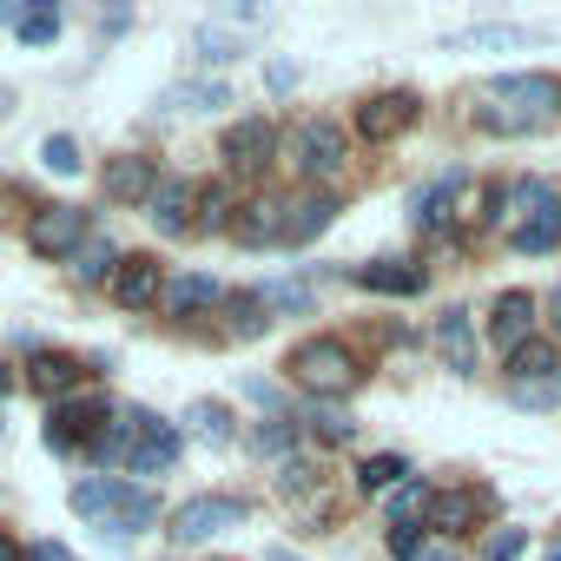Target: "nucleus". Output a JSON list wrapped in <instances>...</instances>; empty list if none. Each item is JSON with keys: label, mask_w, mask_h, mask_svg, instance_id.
<instances>
[{"label": "nucleus", "mask_w": 561, "mask_h": 561, "mask_svg": "<svg viewBox=\"0 0 561 561\" xmlns=\"http://www.w3.org/2000/svg\"><path fill=\"white\" fill-rule=\"evenodd\" d=\"M285 370H291L311 397H331V403L357 383V364H351V351H344L337 337H305V344L285 357Z\"/></svg>", "instance_id": "obj_3"}, {"label": "nucleus", "mask_w": 561, "mask_h": 561, "mask_svg": "<svg viewBox=\"0 0 561 561\" xmlns=\"http://www.w3.org/2000/svg\"><path fill=\"white\" fill-rule=\"evenodd\" d=\"M522 548H528L522 528H495V535H482V561H522Z\"/></svg>", "instance_id": "obj_37"}, {"label": "nucleus", "mask_w": 561, "mask_h": 561, "mask_svg": "<svg viewBox=\"0 0 561 561\" xmlns=\"http://www.w3.org/2000/svg\"><path fill=\"white\" fill-rule=\"evenodd\" d=\"M410 119H416V93H370V100L357 106V133H364V139H377V146H383V139H397Z\"/></svg>", "instance_id": "obj_11"}, {"label": "nucleus", "mask_w": 561, "mask_h": 561, "mask_svg": "<svg viewBox=\"0 0 561 561\" xmlns=\"http://www.w3.org/2000/svg\"><path fill=\"white\" fill-rule=\"evenodd\" d=\"M8 106H14V93H8V87H0V113H8Z\"/></svg>", "instance_id": "obj_50"}, {"label": "nucleus", "mask_w": 561, "mask_h": 561, "mask_svg": "<svg viewBox=\"0 0 561 561\" xmlns=\"http://www.w3.org/2000/svg\"><path fill=\"white\" fill-rule=\"evenodd\" d=\"M87 238H93V218H87L80 205H47V211H34V225H27V251H34V257H73Z\"/></svg>", "instance_id": "obj_7"}, {"label": "nucleus", "mask_w": 561, "mask_h": 561, "mask_svg": "<svg viewBox=\"0 0 561 561\" xmlns=\"http://www.w3.org/2000/svg\"><path fill=\"white\" fill-rule=\"evenodd\" d=\"M198 231H231V185L198 192Z\"/></svg>", "instance_id": "obj_33"}, {"label": "nucleus", "mask_w": 561, "mask_h": 561, "mask_svg": "<svg viewBox=\"0 0 561 561\" xmlns=\"http://www.w3.org/2000/svg\"><path fill=\"white\" fill-rule=\"evenodd\" d=\"M152 192H159V165L146 152H126V159L106 165V198L113 205H146Z\"/></svg>", "instance_id": "obj_13"}, {"label": "nucleus", "mask_w": 561, "mask_h": 561, "mask_svg": "<svg viewBox=\"0 0 561 561\" xmlns=\"http://www.w3.org/2000/svg\"><path fill=\"white\" fill-rule=\"evenodd\" d=\"M462 185H469V172H443L436 185H423V192H416V225H423V231L449 225V218H456V192H462Z\"/></svg>", "instance_id": "obj_20"}, {"label": "nucleus", "mask_w": 561, "mask_h": 561, "mask_svg": "<svg viewBox=\"0 0 561 561\" xmlns=\"http://www.w3.org/2000/svg\"><path fill=\"white\" fill-rule=\"evenodd\" d=\"M0 561H27V548H21V541H8V535H0Z\"/></svg>", "instance_id": "obj_45"}, {"label": "nucleus", "mask_w": 561, "mask_h": 561, "mask_svg": "<svg viewBox=\"0 0 561 561\" xmlns=\"http://www.w3.org/2000/svg\"><path fill=\"white\" fill-rule=\"evenodd\" d=\"M318 482V469L311 462H285V469H277V489H285V495H305Z\"/></svg>", "instance_id": "obj_41"}, {"label": "nucleus", "mask_w": 561, "mask_h": 561, "mask_svg": "<svg viewBox=\"0 0 561 561\" xmlns=\"http://www.w3.org/2000/svg\"><path fill=\"white\" fill-rule=\"evenodd\" d=\"M192 205H198V185H192V179H159V192L146 198V218H152L165 238H179V231H198Z\"/></svg>", "instance_id": "obj_10"}, {"label": "nucleus", "mask_w": 561, "mask_h": 561, "mask_svg": "<svg viewBox=\"0 0 561 561\" xmlns=\"http://www.w3.org/2000/svg\"><path fill=\"white\" fill-rule=\"evenodd\" d=\"M271 561H305V554H291V548H271Z\"/></svg>", "instance_id": "obj_48"}, {"label": "nucleus", "mask_w": 561, "mask_h": 561, "mask_svg": "<svg viewBox=\"0 0 561 561\" xmlns=\"http://www.w3.org/2000/svg\"><path fill=\"white\" fill-rule=\"evenodd\" d=\"M489 508H495V495H489V489H449V495H436V502H430V528L462 535V528H476Z\"/></svg>", "instance_id": "obj_15"}, {"label": "nucleus", "mask_w": 561, "mask_h": 561, "mask_svg": "<svg viewBox=\"0 0 561 561\" xmlns=\"http://www.w3.org/2000/svg\"><path fill=\"white\" fill-rule=\"evenodd\" d=\"M548 34L541 27H508V21H489V27H462V34H449V47H541Z\"/></svg>", "instance_id": "obj_21"}, {"label": "nucleus", "mask_w": 561, "mask_h": 561, "mask_svg": "<svg viewBox=\"0 0 561 561\" xmlns=\"http://www.w3.org/2000/svg\"><path fill=\"white\" fill-rule=\"evenodd\" d=\"M508 244H515V251H554V244H561V211H541V218L515 225Z\"/></svg>", "instance_id": "obj_32"}, {"label": "nucleus", "mask_w": 561, "mask_h": 561, "mask_svg": "<svg viewBox=\"0 0 561 561\" xmlns=\"http://www.w3.org/2000/svg\"><path fill=\"white\" fill-rule=\"evenodd\" d=\"M548 311H554V337H561V285H554V298H548Z\"/></svg>", "instance_id": "obj_47"}, {"label": "nucleus", "mask_w": 561, "mask_h": 561, "mask_svg": "<svg viewBox=\"0 0 561 561\" xmlns=\"http://www.w3.org/2000/svg\"><path fill=\"white\" fill-rule=\"evenodd\" d=\"M113 271H119V251H113L106 238H87V244L73 251V277H80V285H100V277L113 285Z\"/></svg>", "instance_id": "obj_28"}, {"label": "nucleus", "mask_w": 561, "mask_h": 561, "mask_svg": "<svg viewBox=\"0 0 561 561\" xmlns=\"http://www.w3.org/2000/svg\"><path fill=\"white\" fill-rule=\"evenodd\" d=\"M285 211L291 205H277V198H251V205H238L231 238L238 244H285Z\"/></svg>", "instance_id": "obj_16"}, {"label": "nucleus", "mask_w": 561, "mask_h": 561, "mask_svg": "<svg viewBox=\"0 0 561 561\" xmlns=\"http://www.w3.org/2000/svg\"><path fill=\"white\" fill-rule=\"evenodd\" d=\"M185 430H192L198 443H211V449H225V443L238 436V430H231V410H225V403H211V397L185 410Z\"/></svg>", "instance_id": "obj_26"}, {"label": "nucleus", "mask_w": 561, "mask_h": 561, "mask_svg": "<svg viewBox=\"0 0 561 561\" xmlns=\"http://www.w3.org/2000/svg\"><path fill=\"white\" fill-rule=\"evenodd\" d=\"M73 515H87L100 535H113V541H126V535H139L152 515H159V495L152 489H133V482H119V476H93V482H73Z\"/></svg>", "instance_id": "obj_2"}, {"label": "nucleus", "mask_w": 561, "mask_h": 561, "mask_svg": "<svg viewBox=\"0 0 561 561\" xmlns=\"http://www.w3.org/2000/svg\"><path fill=\"white\" fill-rule=\"evenodd\" d=\"M211 305H225V291H218V277H205V271L172 277V285H165V311L172 318H192V311H211Z\"/></svg>", "instance_id": "obj_19"}, {"label": "nucleus", "mask_w": 561, "mask_h": 561, "mask_svg": "<svg viewBox=\"0 0 561 561\" xmlns=\"http://www.w3.org/2000/svg\"><path fill=\"white\" fill-rule=\"evenodd\" d=\"M508 211H522V225H528V218H541V211H561V198H554L548 179H515V185H508Z\"/></svg>", "instance_id": "obj_29"}, {"label": "nucleus", "mask_w": 561, "mask_h": 561, "mask_svg": "<svg viewBox=\"0 0 561 561\" xmlns=\"http://www.w3.org/2000/svg\"><path fill=\"white\" fill-rule=\"evenodd\" d=\"M305 423H311V436H318V443H351V436H357L351 410H344V403H331V397H311V403H305Z\"/></svg>", "instance_id": "obj_25"}, {"label": "nucleus", "mask_w": 561, "mask_h": 561, "mask_svg": "<svg viewBox=\"0 0 561 561\" xmlns=\"http://www.w3.org/2000/svg\"><path fill=\"white\" fill-rule=\"evenodd\" d=\"M416 561H456V554H449V548H443V541H436V548H423V554H416Z\"/></svg>", "instance_id": "obj_46"}, {"label": "nucleus", "mask_w": 561, "mask_h": 561, "mask_svg": "<svg viewBox=\"0 0 561 561\" xmlns=\"http://www.w3.org/2000/svg\"><path fill=\"white\" fill-rule=\"evenodd\" d=\"M291 172H305L324 192L344 172V126L337 119H298L291 126Z\"/></svg>", "instance_id": "obj_4"}, {"label": "nucleus", "mask_w": 561, "mask_h": 561, "mask_svg": "<svg viewBox=\"0 0 561 561\" xmlns=\"http://www.w3.org/2000/svg\"><path fill=\"white\" fill-rule=\"evenodd\" d=\"M225 311H231V331H238V337H264V331H271V311H264V298H257V291L225 298Z\"/></svg>", "instance_id": "obj_31"}, {"label": "nucleus", "mask_w": 561, "mask_h": 561, "mask_svg": "<svg viewBox=\"0 0 561 561\" xmlns=\"http://www.w3.org/2000/svg\"><path fill=\"white\" fill-rule=\"evenodd\" d=\"M41 159H47V172H60V179H73V172H80V139H73V133H47V146H41Z\"/></svg>", "instance_id": "obj_34"}, {"label": "nucleus", "mask_w": 561, "mask_h": 561, "mask_svg": "<svg viewBox=\"0 0 561 561\" xmlns=\"http://www.w3.org/2000/svg\"><path fill=\"white\" fill-rule=\"evenodd\" d=\"M159 106H165V113H225V106H238V100H231L225 80H185V87H165Z\"/></svg>", "instance_id": "obj_18"}, {"label": "nucleus", "mask_w": 561, "mask_h": 561, "mask_svg": "<svg viewBox=\"0 0 561 561\" xmlns=\"http://www.w3.org/2000/svg\"><path fill=\"white\" fill-rule=\"evenodd\" d=\"M244 397H251V403H264V410H277V403H285V390H277V383H264V377H251V383H244Z\"/></svg>", "instance_id": "obj_43"}, {"label": "nucleus", "mask_w": 561, "mask_h": 561, "mask_svg": "<svg viewBox=\"0 0 561 561\" xmlns=\"http://www.w3.org/2000/svg\"><path fill=\"white\" fill-rule=\"evenodd\" d=\"M357 285H364V291H383V298H416V291L430 285V271L410 264V257H383V264H364V271H357Z\"/></svg>", "instance_id": "obj_17"}, {"label": "nucleus", "mask_w": 561, "mask_h": 561, "mask_svg": "<svg viewBox=\"0 0 561 561\" xmlns=\"http://www.w3.org/2000/svg\"><path fill=\"white\" fill-rule=\"evenodd\" d=\"M192 47H198V60L225 67V60H238V54H244V34H238V27H225V21H205V27L192 34Z\"/></svg>", "instance_id": "obj_27"}, {"label": "nucleus", "mask_w": 561, "mask_h": 561, "mask_svg": "<svg viewBox=\"0 0 561 561\" xmlns=\"http://www.w3.org/2000/svg\"><path fill=\"white\" fill-rule=\"evenodd\" d=\"M508 397H515L522 410H554V403H561V377H554V383H508Z\"/></svg>", "instance_id": "obj_38"}, {"label": "nucleus", "mask_w": 561, "mask_h": 561, "mask_svg": "<svg viewBox=\"0 0 561 561\" xmlns=\"http://www.w3.org/2000/svg\"><path fill=\"white\" fill-rule=\"evenodd\" d=\"M27 561H73V554H67L60 541H34V548H27Z\"/></svg>", "instance_id": "obj_44"}, {"label": "nucleus", "mask_w": 561, "mask_h": 561, "mask_svg": "<svg viewBox=\"0 0 561 561\" xmlns=\"http://www.w3.org/2000/svg\"><path fill=\"white\" fill-rule=\"evenodd\" d=\"M271 159H277V126H271V119H238V126L225 133V165H231V172L257 179Z\"/></svg>", "instance_id": "obj_9"}, {"label": "nucleus", "mask_w": 561, "mask_h": 561, "mask_svg": "<svg viewBox=\"0 0 561 561\" xmlns=\"http://www.w3.org/2000/svg\"><path fill=\"white\" fill-rule=\"evenodd\" d=\"M251 443H257V449H264V456H285V449H291V443H298V430H291V423H264V430H257V436H251Z\"/></svg>", "instance_id": "obj_39"}, {"label": "nucleus", "mask_w": 561, "mask_h": 561, "mask_svg": "<svg viewBox=\"0 0 561 561\" xmlns=\"http://www.w3.org/2000/svg\"><path fill=\"white\" fill-rule=\"evenodd\" d=\"M541 561H561V541H548V554H541Z\"/></svg>", "instance_id": "obj_49"}, {"label": "nucleus", "mask_w": 561, "mask_h": 561, "mask_svg": "<svg viewBox=\"0 0 561 561\" xmlns=\"http://www.w3.org/2000/svg\"><path fill=\"white\" fill-rule=\"evenodd\" d=\"M257 298H264V311H311V291H305V285H291V277H271Z\"/></svg>", "instance_id": "obj_35"}, {"label": "nucleus", "mask_w": 561, "mask_h": 561, "mask_svg": "<svg viewBox=\"0 0 561 561\" xmlns=\"http://www.w3.org/2000/svg\"><path fill=\"white\" fill-rule=\"evenodd\" d=\"M403 482H410V462H403V456H370V462L357 469V489H364V495H383V489L397 495Z\"/></svg>", "instance_id": "obj_30"}, {"label": "nucleus", "mask_w": 561, "mask_h": 561, "mask_svg": "<svg viewBox=\"0 0 561 561\" xmlns=\"http://www.w3.org/2000/svg\"><path fill=\"white\" fill-rule=\"evenodd\" d=\"M436 344H443V357H449V370H456V377H476V337H469V311H443V324H436Z\"/></svg>", "instance_id": "obj_22"}, {"label": "nucleus", "mask_w": 561, "mask_h": 561, "mask_svg": "<svg viewBox=\"0 0 561 561\" xmlns=\"http://www.w3.org/2000/svg\"><path fill=\"white\" fill-rule=\"evenodd\" d=\"M244 515H251L244 495H192V502L172 508V541H211V535L238 528Z\"/></svg>", "instance_id": "obj_6"}, {"label": "nucleus", "mask_w": 561, "mask_h": 561, "mask_svg": "<svg viewBox=\"0 0 561 561\" xmlns=\"http://www.w3.org/2000/svg\"><path fill=\"white\" fill-rule=\"evenodd\" d=\"M298 80H305V67H298V60H271V67H264V87H271V93H291Z\"/></svg>", "instance_id": "obj_40"}, {"label": "nucleus", "mask_w": 561, "mask_h": 561, "mask_svg": "<svg viewBox=\"0 0 561 561\" xmlns=\"http://www.w3.org/2000/svg\"><path fill=\"white\" fill-rule=\"evenodd\" d=\"M119 436H126V469H133V476H152V469H165V462L179 456V430H172L165 416L139 410V403L119 416Z\"/></svg>", "instance_id": "obj_5"}, {"label": "nucleus", "mask_w": 561, "mask_h": 561, "mask_svg": "<svg viewBox=\"0 0 561 561\" xmlns=\"http://www.w3.org/2000/svg\"><path fill=\"white\" fill-rule=\"evenodd\" d=\"M113 305L119 311H146V305H159L165 298V277H159V257L152 251H133V257H119V271H113Z\"/></svg>", "instance_id": "obj_8"}, {"label": "nucleus", "mask_w": 561, "mask_h": 561, "mask_svg": "<svg viewBox=\"0 0 561 561\" xmlns=\"http://www.w3.org/2000/svg\"><path fill=\"white\" fill-rule=\"evenodd\" d=\"M528 331H535V298H528V291H502L495 311H489V337H495V351L515 357V351L528 344Z\"/></svg>", "instance_id": "obj_12"}, {"label": "nucleus", "mask_w": 561, "mask_h": 561, "mask_svg": "<svg viewBox=\"0 0 561 561\" xmlns=\"http://www.w3.org/2000/svg\"><path fill=\"white\" fill-rule=\"evenodd\" d=\"M225 27H271V8H244L238 0V8H225Z\"/></svg>", "instance_id": "obj_42"}, {"label": "nucleus", "mask_w": 561, "mask_h": 561, "mask_svg": "<svg viewBox=\"0 0 561 561\" xmlns=\"http://www.w3.org/2000/svg\"><path fill=\"white\" fill-rule=\"evenodd\" d=\"M337 211H344V205H337V192H331V185H324V192H305V198L285 211V244H311V238H324Z\"/></svg>", "instance_id": "obj_14"}, {"label": "nucleus", "mask_w": 561, "mask_h": 561, "mask_svg": "<svg viewBox=\"0 0 561 561\" xmlns=\"http://www.w3.org/2000/svg\"><path fill=\"white\" fill-rule=\"evenodd\" d=\"M502 370H508V383H554V344L528 337L515 357H502Z\"/></svg>", "instance_id": "obj_24"}, {"label": "nucleus", "mask_w": 561, "mask_h": 561, "mask_svg": "<svg viewBox=\"0 0 561 561\" xmlns=\"http://www.w3.org/2000/svg\"><path fill=\"white\" fill-rule=\"evenodd\" d=\"M554 119H561V80L554 73H502L482 87V106H476V126L502 133V139L548 133Z\"/></svg>", "instance_id": "obj_1"}, {"label": "nucleus", "mask_w": 561, "mask_h": 561, "mask_svg": "<svg viewBox=\"0 0 561 561\" xmlns=\"http://www.w3.org/2000/svg\"><path fill=\"white\" fill-rule=\"evenodd\" d=\"M21 41H27V47H54V41H60V14H54V8L21 14Z\"/></svg>", "instance_id": "obj_36"}, {"label": "nucleus", "mask_w": 561, "mask_h": 561, "mask_svg": "<svg viewBox=\"0 0 561 561\" xmlns=\"http://www.w3.org/2000/svg\"><path fill=\"white\" fill-rule=\"evenodd\" d=\"M27 383H34L41 397H67V390H80V364L60 357V351H41V357L27 364Z\"/></svg>", "instance_id": "obj_23"}]
</instances>
